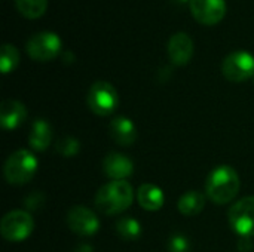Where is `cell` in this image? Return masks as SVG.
Returning <instances> with one entry per match:
<instances>
[{
	"instance_id": "obj_1",
	"label": "cell",
	"mask_w": 254,
	"mask_h": 252,
	"mask_svg": "<svg viewBox=\"0 0 254 252\" xmlns=\"http://www.w3.org/2000/svg\"><path fill=\"white\" fill-rule=\"evenodd\" d=\"M240 186L238 172L229 165H220L210 172L205 183V192L211 202L216 205H225L235 199Z\"/></svg>"
},
{
	"instance_id": "obj_2",
	"label": "cell",
	"mask_w": 254,
	"mask_h": 252,
	"mask_svg": "<svg viewBox=\"0 0 254 252\" xmlns=\"http://www.w3.org/2000/svg\"><path fill=\"white\" fill-rule=\"evenodd\" d=\"M132 203V186L125 181H110L104 184L95 196V206L101 214L116 215L128 209Z\"/></svg>"
},
{
	"instance_id": "obj_3",
	"label": "cell",
	"mask_w": 254,
	"mask_h": 252,
	"mask_svg": "<svg viewBox=\"0 0 254 252\" xmlns=\"http://www.w3.org/2000/svg\"><path fill=\"white\" fill-rule=\"evenodd\" d=\"M37 171V159L27 150H18L10 154L4 163L3 172L9 184L21 186L28 183Z\"/></svg>"
},
{
	"instance_id": "obj_4",
	"label": "cell",
	"mask_w": 254,
	"mask_h": 252,
	"mask_svg": "<svg viewBox=\"0 0 254 252\" xmlns=\"http://www.w3.org/2000/svg\"><path fill=\"white\" fill-rule=\"evenodd\" d=\"M34 229L33 217L25 211H10L0 221V233L7 242L25 241Z\"/></svg>"
},
{
	"instance_id": "obj_5",
	"label": "cell",
	"mask_w": 254,
	"mask_h": 252,
	"mask_svg": "<svg viewBox=\"0 0 254 252\" xmlns=\"http://www.w3.org/2000/svg\"><path fill=\"white\" fill-rule=\"evenodd\" d=\"M119 104V95L112 83L95 82L88 92V105L98 116L112 114Z\"/></svg>"
},
{
	"instance_id": "obj_6",
	"label": "cell",
	"mask_w": 254,
	"mask_h": 252,
	"mask_svg": "<svg viewBox=\"0 0 254 252\" xmlns=\"http://www.w3.org/2000/svg\"><path fill=\"white\" fill-rule=\"evenodd\" d=\"M229 224L240 236H254V196L234 203L228 212Z\"/></svg>"
},
{
	"instance_id": "obj_7",
	"label": "cell",
	"mask_w": 254,
	"mask_h": 252,
	"mask_svg": "<svg viewBox=\"0 0 254 252\" xmlns=\"http://www.w3.org/2000/svg\"><path fill=\"white\" fill-rule=\"evenodd\" d=\"M222 73L231 82H244L253 77L254 56L246 50H237L229 53L223 59Z\"/></svg>"
},
{
	"instance_id": "obj_8",
	"label": "cell",
	"mask_w": 254,
	"mask_h": 252,
	"mask_svg": "<svg viewBox=\"0 0 254 252\" xmlns=\"http://www.w3.org/2000/svg\"><path fill=\"white\" fill-rule=\"evenodd\" d=\"M61 50V39L51 31H42L31 36L27 42V53L36 61H51Z\"/></svg>"
},
{
	"instance_id": "obj_9",
	"label": "cell",
	"mask_w": 254,
	"mask_h": 252,
	"mask_svg": "<svg viewBox=\"0 0 254 252\" xmlns=\"http://www.w3.org/2000/svg\"><path fill=\"white\" fill-rule=\"evenodd\" d=\"M67 224L71 232L79 236H92L100 229L97 215L86 206H73L67 214Z\"/></svg>"
},
{
	"instance_id": "obj_10",
	"label": "cell",
	"mask_w": 254,
	"mask_h": 252,
	"mask_svg": "<svg viewBox=\"0 0 254 252\" xmlns=\"http://www.w3.org/2000/svg\"><path fill=\"white\" fill-rule=\"evenodd\" d=\"M189 4L195 19L205 25H214L226 15L225 0H189Z\"/></svg>"
},
{
	"instance_id": "obj_11",
	"label": "cell",
	"mask_w": 254,
	"mask_h": 252,
	"mask_svg": "<svg viewBox=\"0 0 254 252\" xmlns=\"http://www.w3.org/2000/svg\"><path fill=\"white\" fill-rule=\"evenodd\" d=\"M168 56L174 65H186L193 55V42L186 33H176L168 40Z\"/></svg>"
},
{
	"instance_id": "obj_12",
	"label": "cell",
	"mask_w": 254,
	"mask_h": 252,
	"mask_svg": "<svg viewBox=\"0 0 254 252\" xmlns=\"http://www.w3.org/2000/svg\"><path fill=\"white\" fill-rule=\"evenodd\" d=\"M134 171V165L131 159H128L125 154L112 153L104 157L103 160V172L112 178L113 181H121L128 178Z\"/></svg>"
},
{
	"instance_id": "obj_13",
	"label": "cell",
	"mask_w": 254,
	"mask_h": 252,
	"mask_svg": "<svg viewBox=\"0 0 254 252\" xmlns=\"http://www.w3.org/2000/svg\"><path fill=\"white\" fill-rule=\"evenodd\" d=\"M27 117L25 105L16 100H4L0 105V123L4 129L18 128Z\"/></svg>"
},
{
	"instance_id": "obj_14",
	"label": "cell",
	"mask_w": 254,
	"mask_h": 252,
	"mask_svg": "<svg viewBox=\"0 0 254 252\" xmlns=\"http://www.w3.org/2000/svg\"><path fill=\"white\" fill-rule=\"evenodd\" d=\"M109 131L112 138L122 147L132 146L137 140V129L131 119L119 116L113 119L109 125Z\"/></svg>"
},
{
	"instance_id": "obj_15",
	"label": "cell",
	"mask_w": 254,
	"mask_h": 252,
	"mask_svg": "<svg viewBox=\"0 0 254 252\" xmlns=\"http://www.w3.org/2000/svg\"><path fill=\"white\" fill-rule=\"evenodd\" d=\"M51 138H52V129L46 120L37 119L36 122H33L30 137H28V143L33 150L36 151L46 150L51 144Z\"/></svg>"
},
{
	"instance_id": "obj_16",
	"label": "cell",
	"mask_w": 254,
	"mask_h": 252,
	"mask_svg": "<svg viewBox=\"0 0 254 252\" xmlns=\"http://www.w3.org/2000/svg\"><path fill=\"white\" fill-rule=\"evenodd\" d=\"M138 203L147 211H158L164 206V193L155 184H143L137 193Z\"/></svg>"
},
{
	"instance_id": "obj_17",
	"label": "cell",
	"mask_w": 254,
	"mask_h": 252,
	"mask_svg": "<svg viewBox=\"0 0 254 252\" xmlns=\"http://www.w3.org/2000/svg\"><path fill=\"white\" fill-rule=\"evenodd\" d=\"M204 205H205V196L201 192L193 190V192H188L186 195L180 198L177 208L183 215L193 217V215H198L204 209Z\"/></svg>"
},
{
	"instance_id": "obj_18",
	"label": "cell",
	"mask_w": 254,
	"mask_h": 252,
	"mask_svg": "<svg viewBox=\"0 0 254 252\" xmlns=\"http://www.w3.org/2000/svg\"><path fill=\"white\" fill-rule=\"evenodd\" d=\"M116 232L124 241H135L141 235V226L131 217H124L116 223Z\"/></svg>"
},
{
	"instance_id": "obj_19",
	"label": "cell",
	"mask_w": 254,
	"mask_h": 252,
	"mask_svg": "<svg viewBox=\"0 0 254 252\" xmlns=\"http://www.w3.org/2000/svg\"><path fill=\"white\" fill-rule=\"evenodd\" d=\"M18 10L28 19L42 16L46 10L48 0H15Z\"/></svg>"
},
{
	"instance_id": "obj_20",
	"label": "cell",
	"mask_w": 254,
	"mask_h": 252,
	"mask_svg": "<svg viewBox=\"0 0 254 252\" xmlns=\"http://www.w3.org/2000/svg\"><path fill=\"white\" fill-rule=\"evenodd\" d=\"M18 64H19L18 49L9 43H4L1 46V52H0V70H1V73L7 74L9 71L15 70Z\"/></svg>"
},
{
	"instance_id": "obj_21",
	"label": "cell",
	"mask_w": 254,
	"mask_h": 252,
	"mask_svg": "<svg viewBox=\"0 0 254 252\" xmlns=\"http://www.w3.org/2000/svg\"><path fill=\"white\" fill-rule=\"evenodd\" d=\"M55 149L64 157H74L80 150V144L74 137H63L61 140L57 141Z\"/></svg>"
},
{
	"instance_id": "obj_22",
	"label": "cell",
	"mask_w": 254,
	"mask_h": 252,
	"mask_svg": "<svg viewBox=\"0 0 254 252\" xmlns=\"http://www.w3.org/2000/svg\"><path fill=\"white\" fill-rule=\"evenodd\" d=\"M168 250L170 252H188L189 250V241L183 235H174L168 241Z\"/></svg>"
},
{
	"instance_id": "obj_23",
	"label": "cell",
	"mask_w": 254,
	"mask_h": 252,
	"mask_svg": "<svg viewBox=\"0 0 254 252\" xmlns=\"http://www.w3.org/2000/svg\"><path fill=\"white\" fill-rule=\"evenodd\" d=\"M43 201H45V196H43L40 192H36V193L30 195V196L25 199V206H27L28 209H39V208L42 206Z\"/></svg>"
},
{
	"instance_id": "obj_24",
	"label": "cell",
	"mask_w": 254,
	"mask_h": 252,
	"mask_svg": "<svg viewBox=\"0 0 254 252\" xmlns=\"http://www.w3.org/2000/svg\"><path fill=\"white\" fill-rule=\"evenodd\" d=\"M252 248H253L252 238H249V236H241L240 241H238V250L241 252H249Z\"/></svg>"
},
{
	"instance_id": "obj_25",
	"label": "cell",
	"mask_w": 254,
	"mask_h": 252,
	"mask_svg": "<svg viewBox=\"0 0 254 252\" xmlns=\"http://www.w3.org/2000/svg\"><path fill=\"white\" fill-rule=\"evenodd\" d=\"M94 250H92V247L91 245H86V244H83V245H79L76 250H74V252H92Z\"/></svg>"
},
{
	"instance_id": "obj_26",
	"label": "cell",
	"mask_w": 254,
	"mask_h": 252,
	"mask_svg": "<svg viewBox=\"0 0 254 252\" xmlns=\"http://www.w3.org/2000/svg\"><path fill=\"white\" fill-rule=\"evenodd\" d=\"M182 1H185V0H182Z\"/></svg>"
},
{
	"instance_id": "obj_27",
	"label": "cell",
	"mask_w": 254,
	"mask_h": 252,
	"mask_svg": "<svg viewBox=\"0 0 254 252\" xmlns=\"http://www.w3.org/2000/svg\"><path fill=\"white\" fill-rule=\"evenodd\" d=\"M253 77H254V76H253Z\"/></svg>"
}]
</instances>
